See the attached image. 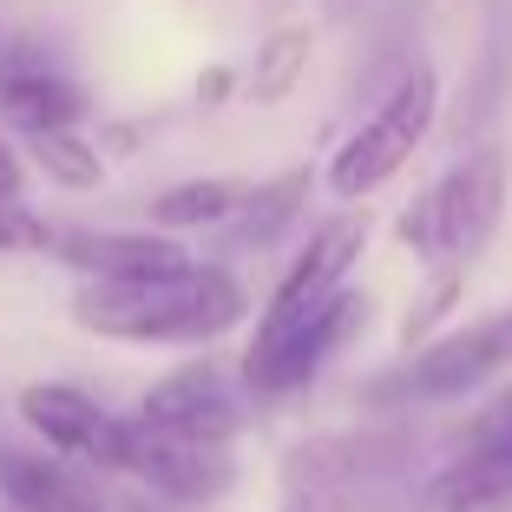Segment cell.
<instances>
[{"instance_id": "6da1fadb", "label": "cell", "mask_w": 512, "mask_h": 512, "mask_svg": "<svg viewBox=\"0 0 512 512\" xmlns=\"http://www.w3.org/2000/svg\"><path fill=\"white\" fill-rule=\"evenodd\" d=\"M250 309L243 283L217 263H191L158 283H86L73 296V322L106 342H217Z\"/></svg>"}, {"instance_id": "7a4b0ae2", "label": "cell", "mask_w": 512, "mask_h": 512, "mask_svg": "<svg viewBox=\"0 0 512 512\" xmlns=\"http://www.w3.org/2000/svg\"><path fill=\"white\" fill-rule=\"evenodd\" d=\"M499 217H506V145H480L407 204L394 237L434 270L467 276V263L493 243Z\"/></svg>"}, {"instance_id": "3957f363", "label": "cell", "mask_w": 512, "mask_h": 512, "mask_svg": "<svg viewBox=\"0 0 512 512\" xmlns=\"http://www.w3.org/2000/svg\"><path fill=\"white\" fill-rule=\"evenodd\" d=\"M362 243H368V224H362V217H348V211H335L329 224L309 230L302 256L289 263V276L276 283L270 309H263V322H256V342H250V355H243V375H263V368H270L276 355H283V348L296 342V335L309 329L335 296H342L348 270H355V256H362Z\"/></svg>"}, {"instance_id": "277c9868", "label": "cell", "mask_w": 512, "mask_h": 512, "mask_svg": "<svg viewBox=\"0 0 512 512\" xmlns=\"http://www.w3.org/2000/svg\"><path fill=\"white\" fill-rule=\"evenodd\" d=\"M434 106H440L434 66H414V73H407L401 86H394L388 99H381V106L362 119V132H355L329 158V191L335 197H368V191H381V184H388L394 171L414 158V145L427 138Z\"/></svg>"}, {"instance_id": "5b68a950", "label": "cell", "mask_w": 512, "mask_h": 512, "mask_svg": "<svg viewBox=\"0 0 512 512\" xmlns=\"http://www.w3.org/2000/svg\"><path fill=\"white\" fill-rule=\"evenodd\" d=\"M506 368H512V309H499V316L467 322V329L427 342L421 355H407V368L381 381L375 401H414V407L460 401V394H480Z\"/></svg>"}, {"instance_id": "8992f818", "label": "cell", "mask_w": 512, "mask_h": 512, "mask_svg": "<svg viewBox=\"0 0 512 512\" xmlns=\"http://www.w3.org/2000/svg\"><path fill=\"white\" fill-rule=\"evenodd\" d=\"M407 467V440L388 434H342V440H316V447H296L289 453V486L322 506H375Z\"/></svg>"}, {"instance_id": "52a82bcc", "label": "cell", "mask_w": 512, "mask_h": 512, "mask_svg": "<svg viewBox=\"0 0 512 512\" xmlns=\"http://www.w3.org/2000/svg\"><path fill=\"white\" fill-rule=\"evenodd\" d=\"M138 421L171 434V440L224 447V440L250 421V401H243V388L230 375H217L211 362H197V368H171L165 381H151L145 401H138Z\"/></svg>"}, {"instance_id": "ba28073f", "label": "cell", "mask_w": 512, "mask_h": 512, "mask_svg": "<svg viewBox=\"0 0 512 512\" xmlns=\"http://www.w3.org/2000/svg\"><path fill=\"white\" fill-rule=\"evenodd\" d=\"M20 421L46 440V453H60V460H86L99 473H119V460H125V421L106 414L92 394L66 388V381L20 388Z\"/></svg>"}, {"instance_id": "9c48e42d", "label": "cell", "mask_w": 512, "mask_h": 512, "mask_svg": "<svg viewBox=\"0 0 512 512\" xmlns=\"http://www.w3.org/2000/svg\"><path fill=\"white\" fill-rule=\"evenodd\" d=\"M119 473L145 480L151 493L178 499V506H211V499L230 493L237 467H230L224 447H197V440H171L145 421H125V460Z\"/></svg>"}, {"instance_id": "30bf717a", "label": "cell", "mask_w": 512, "mask_h": 512, "mask_svg": "<svg viewBox=\"0 0 512 512\" xmlns=\"http://www.w3.org/2000/svg\"><path fill=\"white\" fill-rule=\"evenodd\" d=\"M53 256L86 283H158L197 263L184 237L165 230H53Z\"/></svg>"}, {"instance_id": "8fae6325", "label": "cell", "mask_w": 512, "mask_h": 512, "mask_svg": "<svg viewBox=\"0 0 512 512\" xmlns=\"http://www.w3.org/2000/svg\"><path fill=\"white\" fill-rule=\"evenodd\" d=\"M0 499L14 512H106L99 486H92L73 460L20 453V447H0Z\"/></svg>"}, {"instance_id": "7c38bea8", "label": "cell", "mask_w": 512, "mask_h": 512, "mask_svg": "<svg viewBox=\"0 0 512 512\" xmlns=\"http://www.w3.org/2000/svg\"><path fill=\"white\" fill-rule=\"evenodd\" d=\"M414 512H512V453L499 440H480L421 486Z\"/></svg>"}, {"instance_id": "4fadbf2b", "label": "cell", "mask_w": 512, "mask_h": 512, "mask_svg": "<svg viewBox=\"0 0 512 512\" xmlns=\"http://www.w3.org/2000/svg\"><path fill=\"white\" fill-rule=\"evenodd\" d=\"M362 309H368V302L355 296V289H342V296H335L329 309H322V316L309 322V329H302V335H296V342L283 348V355H276L270 368H263V375H250V388H256V394H289V388H302V381L316 375V368L329 362L335 348H342L348 335H355V322H362Z\"/></svg>"}, {"instance_id": "5bb4252c", "label": "cell", "mask_w": 512, "mask_h": 512, "mask_svg": "<svg viewBox=\"0 0 512 512\" xmlns=\"http://www.w3.org/2000/svg\"><path fill=\"white\" fill-rule=\"evenodd\" d=\"M0 119L14 125L20 138H40V132H79L86 119V92L60 73H14L0 79Z\"/></svg>"}, {"instance_id": "9a60e30c", "label": "cell", "mask_w": 512, "mask_h": 512, "mask_svg": "<svg viewBox=\"0 0 512 512\" xmlns=\"http://www.w3.org/2000/svg\"><path fill=\"white\" fill-rule=\"evenodd\" d=\"M243 197H250V184H237V178L171 184V191L151 197V224L165 230V237H178V230H197V224H230V217L243 211Z\"/></svg>"}, {"instance_id": "2e32d148", "label": "cell", "mask_w": 512, "mask_h": 512, "mask_svg": "<svg viewBox=\"0 0 512 512\" xmlns=\"http://www.w3.org/2000/svg\"><path fill=\"white\" fill-rule=\"evenodd\" d=\"M302 204H309V165H289V171H276V178L250 184V197H243V211L230 217V224H237L243 243H276L302 217Z\"/></svg>"}, {"instance_id": "e0dca14e", "label": "cell", "mask_w": 512, "mask_h": 512, "mask_svg": "<svg viewBox=\"0 0 512 512\" xmlns=\"http://www.w3.org/2000/svg\"><path fill=\"white\" fill-rule=\"evenodd\" d=\"M309 53H316V40L302 27H283L263 40V53H256V73L243 79V92H250L256 106H283L289 92L302 86V73H309Z\"/></svg>"}, {"instance_id": "ac0fdd59", "label": "cell", "mask_w": 512, "mask_h": 512, "mask_svg": "<svg viewBox=\"0 0 512 512\" xmlns=\"http://www.w3.org/2000/svg\"><path fill=\"white\" fill-rule=\"evenodd\" d=\"M20 158L40 165L60 191H99V184H106V158H99L79 132H40V138H27Z\"/></svg>"}, {"instance_id": "d6986e66", "label": "cell", "mask_w": 512, "mask_h": 512, "mask_svg": "<svg viewBox=\"0 0 512 512\" xmlns=\"http://www.w3.org/2000/svg\"><path fill=\"white\" fill-rule=\"evenodd\" d=\"M20 191H27V158H20L14 138L0 132V204H20Z\"/></svg>"}, {"instance_id": "ffe728a7", "label": "cell", "mask_w": 512, "mask_h": 512, "mask_svg": "<svg viewBox=\"0 0 512 512\" xmlns=\"http://www.w3.org/2000/svg\"><path fill=\"white\" fill-rule=\"evenodd\" d=\"M355 7H362V0H322V14H329V20H348Z\"/></svg>"}, {"instance_id": "44dd1931", "label": "cell", "mask_w": 512, "mask_h": 512, "mask_svg": "<svg viewBox=\"0 0 512 512\" xmlns=\"http://www.w3.org/2000/svg\"><path fill=\"white\" fill-rule=\"evenodd\" d=\"M486 440H499V447L512 453V414H506V421H499V427H493V434H486Z\"/></svg>"}, {"instance_id": "7402d4cb", "label": "cell", "mask_w": 512, "mask_h": 512, "mask_svg": "<svg viewBox=\"0 0 512 512\" xmlns=\"http://www.w3.org/2000/svg\"><path fill=\"white\" fill-rule=\"evenodd\" d=\"M0 512H14V506H0Z\"/></svg>"}]
</instances>
